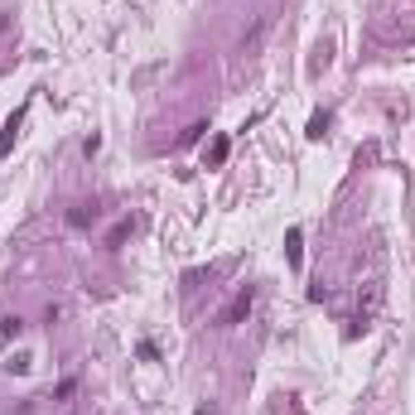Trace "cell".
Wrapping results in <instances>:
<instances>
[{"label":"cell","mask_w":415,"mask_h":415,"mask_svg":"<svg viewBox=\"0 0 415 415\" xmlns=\"http://www.w3.org/2000/svg\"><path fill=\"white\" fill-rule=\"evenodd\" d=\"M324 131H328V116L314 111V116H309V140H324Z\"/></svg>","instance_id":"obj_5"},{"label":"cell","mask_w":415,"mask_h":415,"mask_svg":"<svg viewBox=\"0 0 415 415\" xmlns=\"http://www.w3.org/2000/svg\"><path fill=\"white\" fill-rule=\"evenodd\" d=\"M15 131H20V111L5 121V131H0V155H10V145H15Z\"/></svg>","instance_id":"obj_4"},{"label":"cell","mask_w":415,"mask_h":415,"mask_svg":"<svg viewBox=\"0 0 415 415\" xmlns=\"http://www.w3.org/2000/svg\"><path fill=\"white\" fill-rule=\"evenodd\" d=\"M247 314H251V285H247V290H237V300H232V304L218 314V328H237Z\"/></svg>","instance_id":"obj_1"},{"label":"cell","mask_w":415,"mask_h":415,"mask_svg":"<svg viewBox=\"0 0 415 415\" xmlns=\"http://www.w3.org/2000/svg\"><path fill=\"white\" fill-rule=\"evenodd\" d=\"M92 218H97V203H78L73 213H68V223H73V227H87Z\"/></svg>","instance_id":"obj_3"},{"label":"cell","mask_w":415,"mask_h":415,"mask_svg":"<svg viewBox=\"0 0 415 415\" xmlns=\"http://www.w3.org/2000/svg\"><path fill=\"white\" fill-rule=\"evenodd\" d=\"M227 150H232V145H227V135H218V140H213V150H208V159L223 164V159H227Z\"/></svg>","instance_id":"obj_6"},{"label":"cell","mask_w":415,"mask_h":415,"mask_svg":"<svg viewBox=\"0 0 415 415\" xmlns=\"http://www.w3.org/2000/svg\"><path fill=\"white\" fill-rule=\"evenodd\" d=\"M203 131H208L203 121H198V126H188V131H183V145H193V140H203Z\"/></svg>","instance_id":"obj_9"},{"label":"cell","mask_w":415,"mask_h":415,"mask_svg":"<svg viewBox=\"0 0 415 415\" xmlns=\"http://www.w3.org/2000/svg\"><path fill=\"white\" fill-rule=\"evenodd\" d=\"M300 242H304V237H300V227H290V237H285V256H290V266H295V271H300V261H304Z\"/></svg>","instance_id":"obj_2"},{"label":"cell","mask_w":415,"mask_h":415,"mask_svg":"<svg viewBox=\"0 0 415 415\" xmlns=\"http://www.w3.org/2000/svg\"><path fill=\"white\" fill-rule=\"evenodd\" d=\"M126 237H131V223H116V227H111V237H106V247H121Z\"/></svg>","instance_id":"obj_7"},{"label":"cell","mask_w":415,"mask_h":415,"mask_svg":"<svg viewBox=\"0 0 415 415\" xmlns=\"http://www.w3.org/2000/svg\"><path fill=\"white\" fill-rule=\"evenodd\" d=\"M20 328H25L20 319H0V333H5V338H20Z\"/></svg>","instance_id":"obj_8"}]
</instances>
